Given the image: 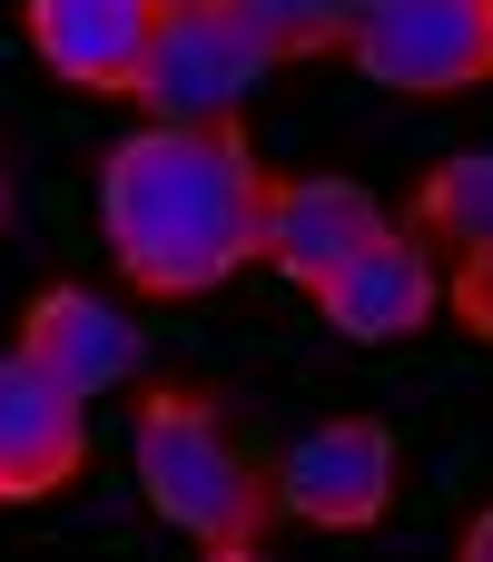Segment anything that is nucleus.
Returning <instances> with one entry per match:
<instances>
[{
	"label": "nucleus",
	"mask_w": 493,
	"mask_h": 562,
	"mask_svg": "<svg viewBox=\"0 0 493 562\" xmlns=\"http://www.w3.org/2000/svg\"><path fill=\"white\" fill-rule=\"evenodd\" d=\"M385 504H395V435H385L376 415L316 425V435H296V454L277 464V514H296V524H316V533H366Z\"/></svg>",
	"instance_id": "5"
},
{
	"label": "nucleus",
	"mask_w": 493,
	"mask_h": 562,
	"mask_svg": "<svg viewBox=\"0 0 493 562\" xmlns=\"http://www.w3.org/2000/svg\"><path fill=\"white\" fill-rule=\"evenodd\" d=\"M128 464H138L148 514L168 533H188L198 553H217V562L267 553V533H277V464H257L227 435L217 395L148 385L138 395V425H128Z\"/></svg>",
	"instance_id": "2"
},
{
	"label": "nucleus",
	"mask_w": 493,
	"mask_h": 562,
	"mask_svg": "<svg viewBox=\"0 0 493 562\" xmlns=\"http://www.w3.org/2000/svg\"><path fill=\"white\" fill-rule=\"evenodd\" d=\"M227 10L267 40V59H326V49L356 40V10L366 0H227Z\"/></svg>",
	"instance_id": "12"
},
{
	"label": "nucleus",
	"mask_w": 493,
	"mask_h": 562,
	"mask_svg": "<svg viewBox=\"0 0 493 562\" xmlns=\"http://www.w3.org/2000/svg\"><path fill=\"white\" fill-rule=\"evenodd\" d=\"M158 10H208V0H158Z\"/></svg>",
	"instance_id": "15"
},
{
	"label": "nucleus",
	"mask_w": 493,
	"mask_h": 562,
	"mask_svg": "<svg viewBox=\"0 0 493 562\" xmlns=\"http://www.w3.org/2000/svg\"><path fill=\"white\" fill-rule=\"evenodd\" d=\"M415 237H445V247H484L493 237V148L445 158V168L415 188Z\"/></svg>",
	"instance_id": "11"
},
{
	"label": "nucleus",
	"mask_w": 493,
	"mask_h": 562,
	"mask_svg": "<svg viewBox=\"0 0 493 562\" xmlns=\"http://www.w3.org/2000/svg\"><path fill=\"white\" fill-rule=\"evenodd\" d=\"M376 227H385L376 188H356V178H277V188H267V237H257V257H267L287 286H316V277H336Z\"/></svg>",
	"instance_id": "9"
},
{
	"label": "nucleus",
	"mask_w": 493,
	"mask_h": 562,
	"mask_svg": "<svg viewBox=\"0 0 493 562\" xmlns=\"http://www.w3.org/2000/svg\"><path fill=\"white\" fill-rule=\"evenodd\" d=\"M20 356H30L40 375H59L79 405H99L109 385L138 375V326H128L109 296H89V286H40L30 316H20Z\"/></svg>",
	"instance_id": "10"
},
{
	"label": "nucleus",
	"mask_w": 493,
	"mask_h": 562,
	"mask_svg": "<svg viewBox=\"0 0 493 562\" xmlns=\"http://www.w3.org/2000/svg\"><path fill=\"white\" fill-rule=\"evenodd\" d=\"M267 168L247 148V119H148L138 138H119L99 158V237L109 267L138 296H208L227 286L257 237H267Z\"/></svg>",
	"instance_id": "1"
},
{
	"label": "nucleus",
	"mask_w": 493,
	"mask_h": 562,
	"mask_svg": "<svg viewBox=\"0 0 493 562\" xmlns=\"http://www.w3.org/2000/svg\"><path fill=\"white\" fill-rule=\"evenodd\" d=\"M455 553H464V562H493V514H474V524L455 533Z\"/></svg>",
	"instance_id": "14"
},
{
	"label": "nucleus",
	"mask_w": 493,
	"mask_h": 562,
	"mask_svg": "<svg viewBox=\"0 0 493 562\" xmlns=\"http://www.w3.org/2000/svg\"><path fill=\"white\" fill-rule=\"evenodd\" d=\"M20 30H30L49 79H69L89 99H128V79L148 59V30H158V0H30Z\"/></svg>",
	"instance_id": "8"
},
{
	"label": "nucleus",
	"mask_w": 493,
	"mask_h": 562,
	"mask_svg": "<svg viewBox=\"0 0 493 562\" xmlns=\"http://www.w3.org/2000/svg\"><path fill=\"white\" fill-rule=\"evenodd\" d=\"M267 40L227 10V0H208V10H158V30H148V59H138V79H128V99L148 109V119H178V128H208V119H247V99L267 89Z\"/></svg>",
	"instance_id": "3"
},
{
	"label": "nucleus",
	"mask_w": 493,
	"mask_h": 562,
	"mask_svg": "<svg viewBox=\"0 0 493 562\" xmlns=\"http://www.w3.org/2000/svg\"><path fill=\"white\" fill-rule=\"evenodd\" d=\"M445 306H455V326H464V336H484V346H493V237H484V247H464V267H455V286H445Z\"/></svg>",
	"instance_id": "13"
},
{
	"label": "nucleus",
	"mask_w": 493,
	"mask_h": 562,
	"mask_svg": "<svg viewBox=\"0 0 493 562\" xmlns=\"http://www.w3.org/2000/svg\"><path fill=\"white\" fill-rule=\"evenodd\" d=\"M346 49L376 89L464 99L493 79V0H366Z\"/></svg>",
	"instance_id": "4"
},
{
	"label": "nucleus",
	"mask_w": 493,
	"mask_h": 562,
	"mask_svg": "<svg viewBox=\"0 0 493 562\" xmlns=\"http://www.w3.org/2000/svg\"><path fill=\"white\" fill-rule=\"evenodd\" d=\"M306 296H316V316H326L346 346H395V336H415V326L445 306V286H435L425 247H415V237H395V227H376V237H366L336 277H316Z\"/></svg>",
	"instance_id": "7"
},
{
	"label": "nucleus",
	"mask_w": 493,
	"mask_h": 562,
	"mask_svg": "<svg viewBox=\"0 0 493 562\" xmlns=\"http://www.w3.org/2000/svg\"><path fill=\"white\" fill-rule=\"evenodd\" d=\"M0 217H10V188H0Z\"/></svg>",
	"instance_id": "16"
},
{
	"label": "nucleus",
	"mask_w": 493,
	"mask_h": 562,
	"mask_svg": "<svg viewBox=\"0 0 493 562\" xmlns=\"http://www.w3.org/2000/svg\"><path fill=\"white\" fill-rule=\"evenodd\" d=\"M79 464H89V405L10 346L0 356V504H40L79 484Z\"/></svg>",
	"instance_id": "6"
}]
</instances>
